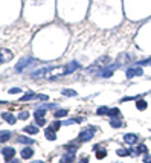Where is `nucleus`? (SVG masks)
<instances>
[{
	"instance_id": "obj_17",
	"label": "nucleus",
	"mask_w": 151,
	"mask_h": 163,
	"mask_svg": "<svg viewBox=\"0 0 151 163\" xmlns=\"http://www.w3.org/2000/svg\"><path fill=\"white\" fill-rule=\"evenodd\" d=\"M76 69H79V64L76 61H73V62H70V64H67V73H72V72H75Z\"/></svg>"
},
{
	"instance_id": "obj_34",
	"label": "nucleus",
	"mask_w": 151,
	"mask_h": 163,
	"mask_svg": "<svg viewBox=\"0 0 151 163\" xmlns=\"http://www.w3.org/2000/svg\"><path fill=\"white\" fill-rule=\"evenodd\" d=\"M144 163H151V156H147V157L144 159Z\"/></svg>"
},
{
	"instance_id": "obj_24",
	"label": "nucleus",
	"mask_w": 151,
	"mask_h": 163,
	"mask_svg": "<svg viewBox=\"0 0 151 163\" xmlns=\"http://www.w3.org/2000/svg\"><path fill=\"white\" fill-rule=\"evenodd\" d=\"M61 93H63L64 96H76V92H75V90H69V88L61 90Z\"/></svg>"
},
{
	"instance_id": "obj_11",
	"label": "nucleus",
	"mask_w": 151,
	"mask_h": 163,
	"mask_svg": "<svg viewBox=\"0 0 151 163\" xmlns=\"http://www.w3.org/2000/svg\"><path fill=\"white\" fill-rule=\"evenodd\" d=\"M124 142L128 143V145H134L137 142V136L136 134H125L124 136Z\"/></svg>"
},
{
	"instance_id": "obj_10",
	"label": "nucleus",
	"mask_w": 151,
	"mask_h": 163,
	"mask_svg": "<svg viewBox=\"0 0 151 163\" xmlns=\"http://www.w3.org/2000/svg\"><path fill=\"white\" fill-rule=\"evenodd\" d=\"M114 69H116V66H107V69H104L99 75H101L102 78H110V76L113 75V70H114Z\"/></svg>"
},
{
	"instance_id": "obj_3",
	"label": "nucleus",
	"mask_w": 151,
	"mask_h": 163,
	"mask_svg": "<svg viewBox=\"0 0 151 163\" xmlns=\"http://www.w3.org/2000/svg\"><path fill=\"white\" fill-rule=\"evenodd\" d=\"M35 62V60L34 58H31V57H24V58H22L19 62H17V66H15V70L17 72H23L26 67H28L29 64H34Z\"/></svg>"
},
{
	"instance_id": "obj_2",
	"label": "nucleus",
	"mask_w": 151,
	"mask_h": 163,
	"mask_svg": "<svg viewBox=\"0 0 151 163\" xmlns=\"http://www.w3.org/2000/svg\"><path fill=\"white\" fill-rule=\"evenodd\" d=\"M95 131H96L95 126H88V128L83 130L81 133H79V142H88L90 139H93Z\"/></svg>"
},
{
	"instance_id": "obj_29",
	"label": "nucleus",
	"mask_w": 151,
	"mask_h": 163,
	"mask_svg": "<svg viewBox=\"0 0 151 163\" xmlns=\"http://www.w3.org/2000/svg\"><path fill=\"white\" fill-rule=\"evenodd\" d=\"M136 151H137V154H139V152H144V154H147V152H148V149H147L145 145H139V148H137Z\"/></svg>"
},
{
	"instance_id": "obj_26",
	"label": "nucleus",
	"mask_w": 151,
	"mask_h": 163,
	"mask_svg": "<svg viewBox=\"0 0 151 163\" xmlns=\"http://www.w3.org/2000/svg\"><path fill=\"white\" fill-rule=\"evenodd\" d=\"M57 107H58L57 104H43L40 107V110H49V108H57Z\"/></svg>"
},
{
	"instance_id": "obj_33",
	"label": "nucleus",
	"mask_w": 151,
	"mask_h": 163,
	"mask_svg": "<svg viewBox=\"0 0 151 163\" xmlns=\"http://www.w3.org/2000/svg\"><path fill=\"white\" fill-rule=\"evenodd\" d=\"M37 98H38V99H40V101H47V99H49V98H47V96H46V95H38V96H37Z\"/></svg>"
},
{
	"instance_id": "obj_30",
	"label": "nucleus",
	"mask_w": 151,
	"mask_h": 163,
	"mask_svg": "<svg viewBox=\"0 0 151 163\" xmlns=\"http://www.w3.org/2000/svg\"><path fill=\"white\" fill-rule=\"evenodd\" d=\"M81 119H67L66 122H64V125H73V124H76V122H79Z\"/></svg>"
},
{
	"instance_id": "obj_7",
	"label": "nucleus",
	"mask_w": 151,
	"mask_h": 163,
	"mask_svg": "<svg viewBox=\"0 0 151 163\" xmlns=\"http://www.w3.org/2000/svg\"><path fill=\"white\" fill-rule=\"evenodd\" d=\"M2 154H3L5 160L9 162V160H12L14 156H15V149H14V148H3V149H2Z\"/></svg>"
},
{
	"instance_id": "obj_25",
	"label": "nucleus",
	"mask_w": 151,
	"mask_h": 163,
	"mask_svg": "<svg viewBox=\"0 0 151 163\" xmlns=\"http://www.w3.org/2000/svg\"><path fill=\"white\" fill-rule=\"evenodd\" d=\"M54 116L55 117H64V116H67V110H57L54 113Z\"/></svg>"
},
{
	"instance_id": "obj_1",
	"label": "nucleus",
	"mask_w": 151,
	"mask_h": 163,
	"mask_svg": "<svg viewBox=\"0 0 151 163\" xmlns=\"http://www.w3.org/2000/svg\"><path fill=\"white\" fill-rule=\"evenodd\" d=\"M69 75L67 73V66H57V67H44L32 75L34 78H46V79H55L60 76Z\"/></svg>"
},
{
	"instance_id": "obj_6",
	"label": "nucleus",
	"mask_w": 151,
	"mask_h": 163,
	"mask_svg": "<svg viewBox=\"0 0 151 163\" xmlns=\"http://www.w3.org/2000/svg\"><path fill=\"white\" fill-rule=\"evenodd\" d=\"M12 60V53L9 50H5V49H0V64H3V62Z\"/></svg>"
},
{
	"instance_id": "obj_16",
	"label": "nucleus",
	"mask_w": 151,
	"mask_h": 163,
	"mask_svg": "<svg viewBox=\"0 0 151 163\" xmlns=\"http://www.w3.org/2000/svg\"><path fill=\"white\" fill-rule=\"evenodd\" d=\"M109 116L111 117V119L119 117L121 116V110H119V108H110V110H109Z\"/></svg>"
},
{
	"instance_id": "obj_8",
	"label": "nucleus",
	"mask_w": 151,
	"mask_h": 163,
	"mask_svg": "<svg viewBox=\"0 0 151 163\" xmlns=\"http://www.w3.org/2000/svg\"><path fill=\"white\" fill-rule=\"evenodd\" d=\"M73 159H75V152H72V151H69L67 154H64V156H63V157H61L60 163H72V162H73Z\"/></svg>"
},
{
	"instance_id": "obj_23",
	"label": "nucleus",
	"mask_w": 151,
	"mask_h": 163,
	"mask_svg": "<svg viewBox=\"0 0 151 163\" xmlns=\"http://www.w3.org/2000/svg\"><path fill=\"white\" fill-rule=\"evenodd\" d=\"M60 126H61V122H60V121H55V122H52V124H50L49 128H50L52 131H58V130H60Z\"/></svg>"
},
{
	"instance_id": "obj_5",
	"label": "nucleus",
	"mask_w": 151,
	"mask_h": 163,
	"mask_svg": "<svg viewBox=\"0 0 151 163\" xmlns=\"http://www.w3.org/2000/svg\"><path fill=\"white\" fill-rule=\"evenodd\" d=\"M142 75H144L142 67H131L127 70V78H134V76H142Z\"/></svg>"
},
{
	"instance_id": "obj_14",
	"label": "nucleus",
	"mask_w": 151,
	"mask_h": 163,
	"mask_svg": "<svg viewBox=\"0 0 151 163\" xmlns=\"http://www.w3.org/2000/svg\"><path fill=\"white\" fill-rule=\"evenodd\" d=\"M136 107H137V110H140V111H144V110H147V107H148V104H147V101H144V99H139V101L136 102Z\"/></svg>"
},
{
	"instance_id": "obj_21",
	"label": "nucleus",
	"mask_w": 151,
	"mask_h": 163,
	"mask_svg": "<svg viewBox=\"0 0 151 163\" xmlns=\"http://www.w3.org/2000/svg\"><path fill=\"white\" fill-rule=\"evenodd\" d=\"M109 110H110V108L109 107H99V108H98V110H96V114H99V116H102V114H109Z\"/></svg>"
},
{
	"instance_id": "obj_18",
	"label": "nucleus",
	"mask_w": 151,
	"mask_h": 163,
	"mask_svg": "<svg viewBox=\"0 0 151 163\" xmlns=\"http://www.w3.org/2000/svg\"><path fill=\"white\" fill-rule=\"evenodd\" d=\"M110 125L113 126V128H121V126H122V121L119 119V117H114V119L110 121Z\"/></svg>"
},
{
	"instance_id": "obj_27",
	"label": "nucleus",
	"mask_w": 151,
	"mask_h": 163,
	"mask_svg": "<svg viewBox=\"0 0 151 163\" xmlns=\"http://www.w3.org/2000/svg\"><path fill=\"white\" fill-rule=\"evenodd\" d=\"M105 156H107V151H105V149H99V151L96 152V159H99V160L104 159Z\"/></svg>"
},
{
	"instance_id": "obj_13",
	"label": "nucleus",
	"mask_w": 151,
	"mask_h": 163,
	"mask_svg": "<svg viewBox=\"0 0 151 163\" xmlns=\"http://www.w3.org/2000/svg\"><path fill=\"white\" fill-rule=\"evenodd\" d=\"M9 137H11V131H0V143L2 142H6V140H9Z\"/></svg>"
},
{
	"instance_id": "obj_28",
	"label": "nucleus",
	"mask_w": 151,
	"mask_h": 163,
	"mask_svg": "<svg viewBox=\"0 0 151 163\" xmlns=\"http://www.w3.org/2000/svg\"><path fill=\"white\" fill-rule=\"evenodd\" d=\"M116 154H118V156H121V157H125V156H130V151H127V149H118Z\"/></svg>"
},
{
	"instance_id": "obj_20",
	"label": "nucleus",
	"mask_w": 151,
	"mask_h": 163,
	"mask_svg": "<svg viewBox=\"0 0 151 163\" xmlns=\"http://www.w3.org/2000/svg\"><path fill=\"white\" fill-rule=\"evenodd\" d=\"M34 98H37V95H35L34 92H29V93H26L24 96H22V98H20V101L24 102V101H29V99H34Z\"/></svg>"
},
{
	"instance_id": "obj_31",
	"label": "nucleus",
	"mask_w": 151,
	"mask_h": 163,
	"mask_svg": "<svg viewBox=\"0 0 151 163\" xmlns=\"http://www.w3.org/2000/svg\"><path fill=\"white\" fill-rule=\"evenodd\" d=\"M20 92H22V88H19V87H14V88L9 90V93H11V95H17V93H20Z\"/></svg>"
},
{
	"instance_id": "obj_12",
	"label": "nucleus",
	"mask_w": 151,
	"mask_h": 163,
	"mask_svg": "<svg viewBox=\"0 0 151 163\" xmlns=\"http://www.w3.org/2000/svg\"><path fill=\"white\" fill-rule=\"evenodd\" d=\"M2 117H3V121H6L8 124H11V125H14V124H15V117H14L11 113L5 111V113H2Z\"/></svg>"
},
{
	"instance_id": "obj_15",
	"label": "nucleus",
	"mask_w": 151,
	"mask_h": 163,
	"mask_svg": "<svg viewBox=\"0 0 151 163\" xmlns=\"http://www.w3.org/2000/svg\"><path fill=\"white\" fill-rule=\"evenodd\" d=\"M44 136L49 139V140H55L57 139V136H55V131H52L50 128H46L44 130Z\"/></svg>"
},
{
	"instance_id": "obj_9",
	"label": "nucleus",
	"mask_w": 151,
	"mask_h": 163,
	"mask_svg": "<svg viewBox=\"0 0 151 163\" xmlns=\"http://www.w3.org/2000/svg\"><path fill=\"white\" fill-rule=\"evenodd\" d=\"M20 156H22V159H31V157L34 156V149H32V148H29V146H26V148H23V149H22Z\"/></svg>"
},
{
	"instance_id": "obj_35",
	"label": "nucleus",
	"mask_w": 151,
	"mask_h": 163,
	"mask_svg": "<svg viewBox=\"0 0 151 163\" xmlns=\"http://www.w3.org/2000/svg\"><path fill=\"white\" fill-rule=\"evenodd\" d=\"M79 163H87V157H86V159H83V160L79 162Z\"/></svg>"
},
{
	"instance_id": "obj_19",
	"label": "nucleus",
	"mask_w": 151,
	"mask_h": 163,
	"mask_svg": "<svg viewBox=\"0 0 151 163\" xmlns=\"http://www.w3.org/2000/svg\"><path fill=\"white\" fill-rule=\"evenodd\" d=\"M19 143H23V145H32L34 140L29 139V137H26V136H20V137H19Z\"/></svg>"
},
{
	"instance_id": "obj_32",
	"label": "nucleus",
	"mask_w": 151,
	"mask_h": 163,
	"mask_svg": "<svg viewBox=\"0 0 151 163\" xmlns=\"http://www.w3.org/2000/svg\"><path fill=\"white\" fill-rule=\"evenodd\" d=\"M19 116H20V119H28V117H29V113H28V111H22Z\"/></svg>"
},
{
	"instance_id": "obj_22",
	"label": "nucleus",
	"mask_w": 151,
	"mask_h": 163,
	"mask_svg": "<svg viewBox=\"0 0 151 163\" xmlns=\"http://www.w3.org/2000/svg\"><path fill=\"white\" fill-rule=\"evenodd\" d=\"M24 131L26 133H31V134H37L38 128H37V126H32V125H28V126H24Z\"/></svg>"
},
{
	"instance_id": "obj_4",
	"label": "nucleus",
	"mask_w": 151,
	"mask_h": 163,
	"mask_svg": "<svg viewBox=\"0 0 151 163\" xmlns=\"http://www.w3.org/2000/svg\"><path fill=\"white\" fill-rule=\"evenodd\" d=\"M44 114H46V110H40V108L34 113V117H35V121H37L38 126H43L44 124H46V117H44Z\"/></svg>"
},
{
	"instance_id": "obj_36",
	"label": "nucleus",
	"mask_w": 151,
	"mask_h": 163,
	"mask_svg": "<svg viewBox=\"0 0 151 163\" xmlns=\"http://www.w3.org/2000/svg\"><path fill=\"white\" fill-rule=\"evenodd\" d=\"M32 163H43V162H40V160H35V162H32Z\"/></svg>"
}]
</instances>
